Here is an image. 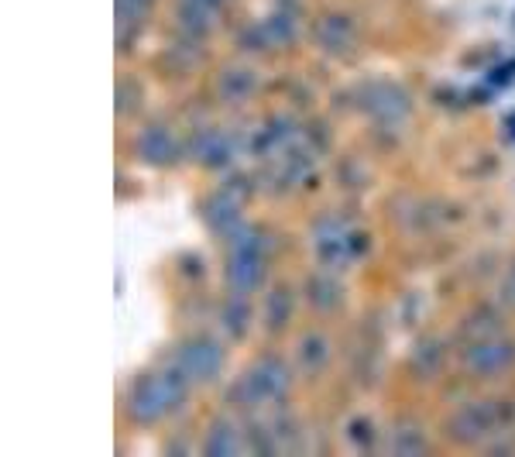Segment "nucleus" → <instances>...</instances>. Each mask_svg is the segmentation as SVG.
I'll list each match as a JSON object with an SVG mask.
<instances>
[{"mask_svg": "<svg viewBox=\"0 0 515 457\" xmlns=\"http://www.w3.org/2000/svg\"><path fill=\"white\" fill-rule=\"evenodd\" d=\"M189 378L179 365L165 368V372H148L134 382L131 396H128V413L138 423H158L169 413H176L189 392Z\"/></svg>", "mask_w": 515, "mask_h": 457, "instance_id": "obj_1", "label": "nucleus"}, {"mask_svg": "<svg viewBox=\"0 0 515 457\" xmlns=\"http://www.w3.org/2000/svg\"><path fill=\"white\" fill-rule=\"evenodd\" d=\"M231 244V255H227V289L231 296H251L258 289L261 275H265V251H261V238L255 227L241 224L237 231L227 238Z\"/></svg>", "mask_w": 515, "mask_h": 457, "instance_id": "obj_2", "label": "nucleus"}, {"mask_svg": "<svg viewBox=\"0 0 515 457\" xmlns=\"http://www.w3.org/2000/svg\"><path fill=\"white\" fill-rule=\"evenodd\" d=\"M292 372L282 358L275 354H265L258 358L255 365L244 372L241 385H237V399L241 406H268V403H279V399L289 392Z\"/></svg>", "mask_w": 515, "mask_h": 457, "instance_id": "obj_3", "label": "nucleus"}, {"mask_svg": "<svg viewBox=\"0 0 515 457\" xmlns=\"http://www.w3.org/2000/svg\"><path fill=\"white\" fill-rule=\"evenodd\" d=\"M502 406L491 403V399H478V403H467L464 409H457L447 420V437L457 440V444H481L491 433H498L502 427Z\"/></svg>", "mask_w": 515, "mask_h": 457, "instance_id": "obj_4", "label": "nucleus"}, {"mask_svg": "<svg viewBox=\"0 0 515 457\" xmlns=\"http://www.w3.org/2000/svg\"><path fill=\"white\" fill-rule=\"evenodd\" d=\"M512 365H515V341L502 334L481 337V341H471L464 348V368L471 378H498Z\"/></svg>", "mask_w": 515, "mask_h": 457, "instance_id": "obj_5", "label": "nucleus"}, {"mask_svg": "<svg viewBox=\"0 0 515 457\" xmlns=\"http://www.w3.org/2000/svg\"><path fill=\"white\" fill-rule=\"evenodd\" d=\"M176 365L186 372L193 385L217 382L220 372H224V348L213 337H193V341H186L179 348Z\"/></svg>", "mask_w": 515, "mask_h": 457, "instance_id": "obj_6", "label": "nucleus"}, {"mask_svg": "<svg viewBox=\"0 0 515 457\" xmlns=\"http://www.w3.org/2000/svg\"><path fill=\"white\" fill-rule=\"evenodd\" d=\"M313 248H316V258H320L327 269H340V265H347L354 255L364 251V234H351L347 227L334 224V220H323V224L316 227Z\"/></svg>", "mask_w": 515, "mask_h": 457, "instance_id": "obj_7", "label": "nucleus"}, {"mask_svg": "<svg viewBox=\"0 0 515 457\" xmlns=\"http://www.w3.org/2000/svg\"><path fill=\"white\" fill-rule=\"evenodd\" d=\"M361 107L368 110V114L375 117V121L399 124V121H406V117H409L412 100H409V93L402 90L399 83L375 80V83H368L361 90Z\"/></svg>", "mask_w": 515, "mask_h": 457, "instance_id": "obj_8", "label": "nucleus"}, {"mask_svg": "<svg viewBox=\"0 0 515 457\" xmlns=\"http://www.w3.org/2000/svg\"><path fill=\"white\" fill-rule=\"evenodd\" d=\"M316 42L330 55H347L354 52L358 31H354V21L347 14H323L320 25H316Z\"/></svg>", "mask_w": 515, "mask_h": 457, "instance_id": "obj_9", "label": "nucleus"}, {"mask_svg": "<svg viewBox=\"0 0 515 457\" xmlns=\"http://www.w3.org/2000/svg\"><path fill=\"white\" fill-rule=\"evenodd\" d=\"M134 152H138V159L148 162V165H169V162L179 159L176 138H172L165 128H158V124H155V128L141 131L138 141H134Z\"/></svg>", "mask_w": 515, "mask_h": 457, "instance_id": "obj_10", "label": "nucleus"}, {"mask_svg": "<svg viewBox=\"0 0 515 457\" xmlns=\"http://www.w3.org/2000/svg\"><path fill=\"white\" fill-rule=\"evenodd\" d=\"M203 451L210 454V457H234V454H244V451H248V444H244L241 427H237V423L220 420V423H213L210 433H206Z\"/></svg>", "mask_w": 515, "mask_h": 457, "instance_id": "obj_11", "label": "nucleus"}, {"mask_svg": "<svg viewBox=\"0 0 515 457\" xmlns=\"http://www.w3.org/2000/svg\"><path fill=\"white\" fill-rule=\"evenodd\" d=\"M217 93L224 104H244L255 93V73L244 66H227L217 80Z\"/></svg>", "mask_w": 515, "mask_h": 457, "instance_id": "obj_12", "label": "nucleus"}, {"mask_svg": "<svg viewBox=\"0 0 515 457\" xmlns=\"http://www.w3.org/2000/svg\"><path fill=\"white\" fill-rule=\"evenodd\" d=\"M206 220H210L213 231H220L224 238H231L237 227H241V203H237L231 193L213 196V200L206 203Z\"/></svg>", "mask_w": 515, "mask_h": 457, "instance_id": "obj_13", "label": "nucleus"}, {"mask_svg": "<svg viewBox=\"0 0 515 457\" xmlns=\"http://www.w3.org/2000/svg\"><path fill=\"white\" fill-rule=\"evenodd\" d=\"M409 368H412V375L416 378H437L440 375V368H443V348H440V341H419L416 344V351H412V358H409Z\"/></svg>", "mask_w": 515, "mask_h": 457, "instance_id": "obj_14", "label": "nucleus"}, {"mask_svg": "<svg viewBox=\"0 0 515 457\" xmlns=\"http://www.w3.org/2000/svg\"><path fill=\"white\" fill-rule=\"evenodd\" d=\"M330 361V341L323 334H306L299 341V365H303L306 375H316L323 372Z\"/></svg>", "mask_w": 515, "mask_h": 457, "instance_id": "obj_15", "label": "nucleus"}, {"mask_svg": "<svg viewBox=\"0 0 515 457\" xmlns=\"http://www.w3.org/2000/svg\"><path fill=\"white\" fill-rule=\"evenodd\" d=\"M193 152L203 165H227L231 162V141L217 135V131H206V135L196 138Z\"/></svg>", "mask_w": 515, "mask_h": 457, "instance_id": "obj_16", "label": "nucleus"}, {"mask_svg": "<svg viewBox=\"0 0 515 457\" xmlns=\"http://www.w3.org/2000/svg\"><path fill=\"white\" fill-rule=\"evenodd\" d=\"M306 299L316 310H334L340 306V286L330 275H309L306 279Z\"/></svg>", "mask_w": 515, "mask_h": 457, "instance_id": "obj_17", "label": "nucleus"}, {"mask_svg": "<svg viewBox=\"0 0 515 457\" xmlns=\"http://www.w3.org/2000/svg\"><path fill=\"white\" fill-rule=\"evenodd\" d=\"M292 317V289L289 286H275L265 299V323L268 330H282Z\"/></svg>", "mask_w": 515, "mask_h": 457, "instance_id": "obj_18", "label": "nucleus"}, {"mask_svg": "<svg viewBox=\"0 0 515 457\" xmlns=\"http://www.w3.org/2000/svg\"><path fill=\"white\" fill-rule=\"evenodd\" d=\"M217 11H220V7H210V4H203V0H182L179 18H182V25H186L189 31L203 35V31L213 28V21H217Z\"/></svg>", "mask_w": 515, "mask_h": 457, "instance_id": "obj_19", "label": "nucleus"}, {"mask_svg": "<svg viewBox=\"0 0 515 457\" xmlns=\"http://www.w3.org/2000/svg\"><path fill=\"white\" fill-rule=\"evenodd\" d=\"M220 320H224L227 334L234 337H244L251 327V310H248V296H231L224 303V313H220Z\"/></svg>", "mask_w": 515, "mask_h": 457, "instance_id": "obj_20", "label": "nucleus"}, {"mask_svg": "<svg viewBox=\"0 0 515 457\" xmlns=\"http://www.w3.org/2000/svg\"><path fill=\"white\" fill-rule=\"evenodd\" d=\"M265 31H268V38H272V45H289V42H296L299 18L292 11H275L272 18L265 21Z\"/></svg>", "mask_w": 515, "mask_h": 457, "instance_id": "obj_21", "label": "nucleus"}, {"mask_svg": "<svg viewBox=\"0 0 515 457\" xmlns=\"http://www.w3.org/2000/svg\"><path fill=\"white\" fill-rule=\"evenodd\" d=\"M426 451V437L416 427H399L392 437V454L399 457H416Z\"/></svg>", "mask_w": 515, "mask_h": 457, "instance_id": "obj_22", "label": "nucleus"}, {"mask_svg": "<svg viewBox=\"0 0 515 457\" xmlns=\"http://www.w3.org/2000/svg\"><path fill=\"white\" fill-rule=\"evenodd\" d=\"M347 437H351L358 447L371 444V440H375V423H371V420H364V416H358V420H351V423H347Z\"/></svg>", "mask_w": 515, "mask_h": 457, "instance_id": "obj_23", "label": "nucleus"}, {"mask_svg": "<svg viewBox=\"0 0 515 457\" xmlns=\"http://www.w3.org/2000/svg\"><path fill=\"white\" fill-rule=\"evenodd\" d=\"M141 11H145V0H117V14H121V21H138Z\"/></svg>", "mask_w": 515, "mask_h": 457, "instance_id": "obj_24", "label": "nucleus"}, {"mask_svg": "<svg viewBox=\"0 0 515 457\" xmlns=\"http://www.w3.org/2000/svg\"><path fill=\"white\" fill-rule=\"evenodd\" d=\"M505 80H512V66L495 69V76H491V83H505Z\"/></svg>", "mask_w": 515, "mask_h": 457, "instance_id": "obj_25", "label": "nucleus"}]
</instances>
